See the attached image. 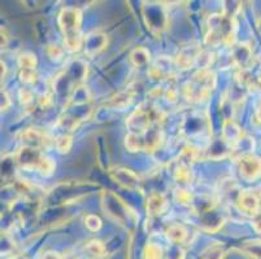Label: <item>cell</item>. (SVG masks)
Returning a JSON list of instances; mask_svg holds the SVG:
<instances>
[{
  "label": "cell",
  "instance_id": "cell-39",
  "mask_svg": "<svg viewBox=\"0 0 261 259\" xmlns=\"http://www.w3.org/2000/svg\"><path fill=\"white\" fill-rule=\"evenodd\" d=\"M9 106H11V97H9L8 92L2 90V111L8 110Z\"/></svg>",
  "mask_w": 261,
  "mask_h": 259
},
{
  "label": "cell",
  "instance_id": "cell-9",
  "mask_svg": "<svg viewBox=\"0 0 261 259\" xmlns=\"http://www.w3.org/2000/svg\"><path fill=\"white\" fill-rule=\"evenodd\" d=\"M44 157H46V154L42 153L40 149L22 147L17 152V154H16V162L23 170L39 171V167L42 165V162H43Z\"/></svg>",
  "mask_w": 261,
  "mask_h": 259
},
{
  "label": "cell",
  "instance_id": "cell-19",
  "mask_svg": "<svg viewBox=\"0 0 261 259\" xmlns=\"http://www.w3.org/2000/svg\"><path fill=\"white\" fill-rule=\"evenodd\" d=\"M231 57L239 69L246 70L250 66L251 60H252V49L246 43H241V44L234 46L231 51Z\"/></svg>",
  "mask_w": 261,
  "mask_h": 259
},
{
  "label": "cell",
  "instance_id": "cell-27",
  "mask_svg": "<svg viewBox=\"0 0 261 259\" xmlns=\"http://www.w3.org/2000/svg\"><path fill=\"white\" fill-rule=\"evenodd\" d=\"M133 101V94L130 91L121 92V94L116 95L112 100H111V104L113 105V108H117L120 110L125 109L126 106L130 105V103Z\"/></svg>",
  "mask_w": 261,
  "mask_h": 259
},
{
  "label": "cell",
  "instance_id": "cell-28",
  "mask_svg": "<svg viewBox=\"0 0 261 259\" xmlns=\"http://www.w3.org/2000/svg\"><path fill=\"white\" fill-rule=\"evenodd\" d=\"M163 249L159 244L148 242L143 249V259H163Z\"/></svg>",
  "mask_w": 261,
  "mask_h": 259
},
{
  "label": "cell",
  "instance_id": "cell-32",
  "mask_svg": "<svg viewBox=\"0 0 261 259\" xmlns=\"http://www.w3.org/2000/svg\"><path fill=\"white\" fill-rule=\"evenodd\" d=\"M46 53L47 56L54 61H60L63 59L64 49L61 47H59L58 44H48L46 47Z\"/></svg>",
  "mask_w": 261,
  "mask_h": 259
},
{
  "label": "cell",
  "instance_id": "cell-3",
  "mask_svg": "<svg viewBox=\"0 0 261 259\" xmlns=\"http://www.w3.org/2000/svg\"><path fill=\"white\" fill-rule=\"evenodd\" d=\"M236 20L224 13H213L207 20L205 43L217 47L220 44H232L236 37Z\"/></svg>",
  "mask_w": 261,
  "mask_h": 259
},
{
  "label": "cell",
  "instance_id": "cell-17",
  "mask_svg": "<svg viewBox=\"0 0 261 259\" xmlns=\"http://www.w3.org/2000/svg\"><path fill=\"white\" fill-rule=\"evenodd\" d=\"M242 136H243V132H242L241 127H239L231 118H225L224 123H222V139H224L231 148H234V147L238 144L239 140L242 139Z\"/></svg>",
  "mask_w": 261,
  "mask_h": 259
},
{
  "label": "cell",
  "instance_id": "cell-13",
  "mask_svg": "<svg viewBox=\"0 0 261 259\" xmlns=\"http://www.w3.org/2000/svg\"><path fill=\"white\" fill-rule=\"evenodd\" d=\"M107 43H108V39H107L106 34L100 32L90 33L84 39L85 54H87L89 57H95L106 48Z\"/></svg>",
  "mask_w": 261,
  "mask_h": 259
},
{
  "label": "cell",
  "instance_id": "cell-6",
  "mask_svg": "<svg viewBox=\"0 0 261 259\" xmlns=\"http://www.w3.org/2000/svg\"><path fill=\"white\" fill-rule=\"evenodd\" d=\"M87 73V65L85 63H82L81 60L72 61L69 65L66 66L65 70L59 75L54 82V90L55 92L59 95V96L66 97L72 96L73 92L75 91V89H78L80 85L78 83L86 77Z\"/></svg>",
  "mask_w": 261,
  "mask_h": 259
},
{
  "label": "cell",
  "instance_id": "cell-18",
  "mask_svg": "<svg viewBox=\"0 0 261 259\" xmlns=\"http://www.w3.org/2000/svg\"><path fill=\"white\" fill-rule=\"evenodd\" d=\"M172 175L177 183L181 185L191 184L194 180V172H192L191 163L186 162L185 160H179L175 162L174 167L172 170Z\"/></svg>",
  "mask_w": 261,
  "mask_h": 259
},
{
  "label": "cell",
  "instance_id": "cell-5",
  "mask_svg": "<svg viewBox=\"0 0 261 259\" xmlns=\"http://www.w3.org/2000/svg\"><path fill=\"white\" fill-rule=\"evenodd\" d=\"M164 121V113L152 103H143L135 109L126 121L130 131H146L148 128L159 127Z\"/></svg>",
  "mask_w": 261,
  "mask_h": 259
},
{
  "label": "cell",
  "instance_id": "cell-20",
  "mask_svg": "<svg viewBox=\"0 0 261 259\" xmlns=\"http://www.w3.org/2000/svg\"><path fill=\"white\" fill-rule=\"evenodd\" d=\"M168 209V199L163 193H153L147 198L146 211L148 217H159Z\"/></svg>",
  "mask_w": 261,
  "mask_h": 259
},
{
  "label": "cell",
  "instance_id": "cell-11",
  "mask_svg": "<svg viewBox=\"0 0 261 259\" xmlns=\"http://www.w3.org/2000/svg\"><path fill=\"white\" fill-rule=\"evenodd\" d=\"M109 175L115 180V183L121 185L122 188L129 189V191H135L141 185V178L138 177V174H135L134 171L129 170V168L113 167L109 171Z\"/></svg>",
  "mask_w": 261,
  "mask_h": 259
},
{
  "label": "cell",
  "instance_id": "cell-22",
  "mask_svg": "<svg viewBox=\"0 0 261 259\" xmlns=\"http://www.w3.org/2000/svg\"><path fill=\"white\" fill-rule=\"evenodd\" d=\"M167 239L172 242L173 245H179L187 239V229L182 224H172L165 231Z\"/></svg>",
  "mask_w": 261,
  "mask_h": 259
},
{
  "label": "cell",
  "instance_id": "cell-21",
  "mask_svg": "<svg viewBox=\"0 0 261 259\" xmlns=\"http://www.w3.org/2000/svg\"><path fill=\"white\" fill-rule=\"evenodd\" d=\"M169 60L167 59H160L155 61L152 65L148 68L147 74L152 80H164L170 77V66Z\"/></svg>",
  "mask_w": 261,
  "mask_h": 259
},
{
  "label": "cell",
  "instance_id": "cell-36",
  "mask_svg": "<svg viewBox=\"0 0 261 259\" xmlns=\"http://www.w3.org/2000/svg\"><path fill=\"white\" fill-rule=\"evenodd\" d=\"M164 97L169 104H175L178 101V97H179V92L175 87H169L164 91Z\"/></svg>",
  "mask_w": 261,
  "mask_h": 259
},
{
  "label": "cell",
  "instance_id": "cell-10",
  "mask_svg": "<svg viewBox=\"0 0 261 259\" xmlns=\"http://www.w3.org/2000/svg\"><path fill=\"white\" fill-rule=\"evenodd\" d=\"M237 208L244 215L255 217L256 214L260 213V197L251 189L241 191L237 196Z\"/></svg>",
  "mask_w": 261,
  "mask_h": 259
},
{
  "label": "cell",
  "instance_id": "cell-34",
  "mask_svg": "<svg viewBox=\"0 0 261 259\" xmlns=\"http://www.w3.org/2000/svg\"><path fill=\"white\" fill-rule=\"evenodd\" d=\"M167 259H185L184 249L172 244V246L167 251Z\"/></svg>",
  "mask_w": 261,
  "mask_h": 259
},
{
  "label": "cell",
  "instance_id": "cell-23",
  "mask_svg": "<svg viewBox=\"0 0 261 259\" xmlns=\"http://www.w3.org/2000/svg\"><path fill=\"white\" fill-rule=\"evenodd\" d=\"M130 63L135 66V68H143V66L148 65L151 61V53L144 47H137L130 52Z\"/></svg>",
  "mask_w": 261,
  "mask_h": 259
},
{
  "label": "cell",
  "instance_id": "cell-15",
  "mask_svg": "<svg viewBox=\"0 0 261 259\" xmlns=\"http://www.w3.org/2000/svg\"><path fill=\"white\" fill-rule=\"evenodd\" d=\"M225 224V217L220 211L212 209L208 213L200 215V225L204 231L215 234L218 229H221L222 225Z\"/></svg>",
  "mask_w": 261,
  "mask_h": 259
},
{
  "label": "cell",
  "instance_id": "cell-37",
  "mask_svg": "<svg viewBox=\"0 0 261 259\" xmlns=\"http://www.w3.org/2000/svg\"><path fill=\"white\" fill-rule=\"evenodd\" d=\"M225 251L220 246H213L205 253V259H224Z\"/></svg>",
  "mask_w": 261,
  "mask_h": 259
},
{
  "label": "cell",
  "instance_id": "cell-24",
  "mask_svg": "<svg viewBox=\"0 0 261 259\" xmlns=\"http://www.w3.org/2000/svg\"><path fill=\"white\" fill-rule=\"evenodd\" d=\"M17 64L20 70H37L38 60L32 52H23L18 56Z\"/></svg>",
  "mask_w": 261,
  "mask_h": 259
},
{
  "label": "cell",
  "instance_id": "cell-40",
  "mask_svg": "<svg viewBox=\"0 0 261 259\" xmlns=\"http://www.w3.org/2000/svg\"><path fill=\"white\" fill-rule=\"evenodd\" d=\"M43 259H63L61 255H59L58 253H54V251H48V253L44 254Z\"/></svg>",
  "mask_w": 261,
  "mask_h": 259
},
{
  "label": "cell",
  "instance_id": "cell-30",
  "mask_svg": "<svg viewBox=\"0 0 261 259\" xmlns=\"http://www.w3.org/2000/svg\"><path fill=\"white\" fill-rule=\"evenodd\" d=\"M173 196H174V199L178 204H181V205H185V206L192 205V201H194V198H195V197L192 196V193H190V191L182 188V187L175 188Z\"/></svg>",
  "mask_w": 261,
  "mask_h": 259
},
{
  "label": "cell",
  "instance_id": "cell-33",
  "mask_svg": "<svg viewBox=\"0 0 261 259\" xmlns=\"http://www.w3.org/2000/svg\"><path fill=\"white\" fill-rule=\"evenodd\" d=\"M20 79L25 84H33L37 82V70H20Z\"/></svg>",
  "mask_w": 261,
  "mask_h": 259
},
{
  "label": "cell",
  "instance_id": "cell-25",
  "mask_svg": "<svg viewBox=\"0 0 261 259\" xmlns=\"http://www.w3.org/2000/svg\"><path fill=\"white\" fill-rule=\"evenodd\" d=\"M54 146L59 153H69V151L73 147V137L68 134L59 135L54 140Z\"/></svg>",
  "mask_w": 261,
  "mask_h": 259
},
{
  "label": "cell",
  "instance_id": "cell-41",
  "mask_svg": "<svg viewBox=\"0 0 261 259\" xmlns=\"http://www.w3.org/2000/svg\"><path fill=\"white\" fill-rule=\"evenodd\" d=\"M255 118H256V121H257L258 123H261V104L257 106V108H256Z\"/></svg>",
  "mask_w": 261,
  "mask_h": 259
},
{
  "label": "cell",
  "instance_id": "cell-31",
  "mask_svg": "<svg viewBox=\"0 0 261 259\" xmlns=\"http://www.w3.org/2000/svg\"><path fill=\"white\" fill-rule=\"evenodd\" d=\"M85 225H86V228L89 229V231L98 232L100 231L103 223H101L100 218H99L98 215H95V214H89V215L85 218Z\"/></svg>",
  "mask_w": 261,
  "mask_h": 259
},
{
  "label": "cell",
  "instance_id": "cell-12",
  "mask_svg": "<svg viewBox=\"0 0 261 259\" xmlns=\"http://www.w3.org/2000/svg\"><path fill=\"white\" fill-rule=\"evenodd\" d=\"M201 57V47L199 44H189V46L184 47L181 51L178 52L177 59H175V64L179 69L192 68L195 65Z\"/></svg>",
  "mask_w": 261,
  "mask_h": 259
},
{
  "label": "cell",
  "instance_id": "cell-43",
  "mask_svg": "<svg viewBox=\"0 0 261 259\" xmlns=\"http://www.w3.org/2000/svg\"><path fill=\"white\" fill-rule=\"evenodd\" d=\"M257 28H258V33L261 34V20H260V22L257 23Z\"/></svg>",
  "mask_w": 261,
  "mask_h": 259
},
{
  "label": "cell",
  "instance_id": "cell-42",
  "mask_svg": "<svg viewBox=\"0 0 261 259\" xmlns=\"http://www.w3.org/2000/svg\"><path fill=\"white\" fill-rule=\"evenodd\" d=\"M6 74H7V66H6V63H3L2 61V80L6 78Z\"/></svg>",
  "mask_w": 261,
  "mask_h": 259
},
{
  "label": "cell",
  "instance_id": "cell-35",
  "mask_svg": "<svg viewBox=\"0 0 261 259\" xmlns=\"http://www.w3.org/2000/svg\"><path fill=\"white\" fill-rule=\"evenodd\" d=\"M18 97H20V101L21 104H23V105H29L30 103L33 101V92L30 91L28 87H22V89L20 90V92H18Z\"/></svg>",
  "mask_w": 261,
  "mask_h": 259
},
{
  "label": "cell",
  "instance_id": "cell-2",
  "mask_svg": "<svg viewBox=\"0 0 261 259\" xmlns=\"http://www.w3.org/2000/svg\"><path fill=\"white\" fill-rule=\"evenodd\" d=\"M216 85L215 71L211 70L208 66L199 69L192 79L184 84V96L187 101L192 104H201L207 101L211 96V92Z\"/></svg>",
  "mask_w": 261,
  "mask_h": 259
},
{
  "label": "cell",
  "instance_id": "cell-26",
  "mask_svg": "<svg viewBox=\"0 0 261 259\" xmlns=\"http://www.w3.org/2000/svg\"><path fill=\"white\" fill-rule=\"evenodd\" d=\"M86 251L92 259H100L106 255V246L99 240H92L86 245Z\"/></svg>",
  "mask_w": 261,
  "mask_h": 259
},
{
  "label": "cell",
  "instance_id": "cell-1",
  "mask_svg": "<svg viewBox=\"0 0 261 259\" xmlns=\"http://www.w3.org/2000/svg\"><path fill=\"white\" fill-rule=\"evenodd\" d=\"M82 12L75 7H66L61 9L58 16V23L64 35V47L68 52L74 53L84 47V38L81 33Z\"/></svg>",
  "mask_w": 261,
  "mask_h": 259
},
{
  "label": "cell",
  "instance_id": "cell-4",
  "mask_svg": "<svg viewBox=\"0 0 261 259\" xmlns=\"http://www.w3.org/2000/svg\"><path fill=\"white\" fill-rule=\"evenodd\" d=\"M101 206L104 213L118 224L127 227L135 225L138 222V215L127 205L120 196L112 191H104L101 196Z\"/></svg>",
  "mask_w": 261,
  "mask_h": 259
},
{
  "label": "cell",
  "instance_id": "cell-38",
  "mask_svg": "<svg viewBox=\"0 0 261 259\" xmlns=\"http://www.w3.org/2000/svg\"><path fill=\"white\" fill-rule=\"evenodd\" d=\"M251 225H252L253 231L261 235V211H260V213L256 214L255 217H252V220H251Z\"/></svg>",
  "mask_w": 261,
  "mask_h": 259
},
{
  "label": "cell",
  "instance_id": "cell-14",
  "mask_svg": "<svg viewBox=\"0 0 261 259\" xmlns=\"http://www.w3.org/2000/svg\"><path fill=\"white\" fill-rule=\"evenodd\" d=\"M21 141L23 147H29V148L40 149L48 146L49 139L44 132L39 131L37 128H28L21 135Z\"/></svg>",
  "mask_w": 261,
  "mask_h": 259
},
{
  "label": "cell",
  "instance_id": "cell-16",
  "mask_svg": "<svg viewBox=\"0 0 261 259\" xmlns=\"http://www.w3.org/2000/svg\"><path fill=\"white\" fill-rule=\"evenodd\" d=\"M231 153H232V148L227 144L226 141H225L224 139H222V137L212 141L207 149H204V154H205V157L215 161L224 160V158H226V157L230 156Z\"/></svg>",
  "mask_w": 261,
  "mask_h": 259
},
{
  "label": "cell",
  "instance_id": "cell-7",
  "mask_svg": "<svg viewBox=\"0 0 261 259\" xmlns=\"http://www.w3.org/2000/svg\"><path fill=\"white\" fill-rule=\"evenodd\" d=\"M237 165H238L239 175L246 182H256L261 177V160L253 153L238 157Z\"/></svg>",
  "mask_w": 261,
  "mask_h": 259
},
{
  "label": "cell",
  "instance_id": "cell-29",
  "mask_svg": "<svg viewBox=\"0 0 261 259\" xmlns=\"http://www.w3.org/2000/svg\"><path fill=\"white\" fill-rule=\"evenodd\" d=\"M90 100V92L86 87L84 85H80L78 89H75V91L73 92V95L70 96V101L75 105H85Z\"/></svg>",
  "mask_w": 261,
  "mask_h": 259
},
{
  "label": "cell",
  "instance_id": "cell-8",
  "mask_svg": "<svg viewBox=\"0 0 261 259\" xmlns=\"http://www.w3.org/2000/svg\"><path fill=\"white\" fill-rule=\"evenodd\" d=\"M143 16L147 27L151 32H163L168 25L167 13L160 4H148L143 7Z\"/></svg>",
  "mask_w": 261,
  "mask_h": 259
}]
</instances>
